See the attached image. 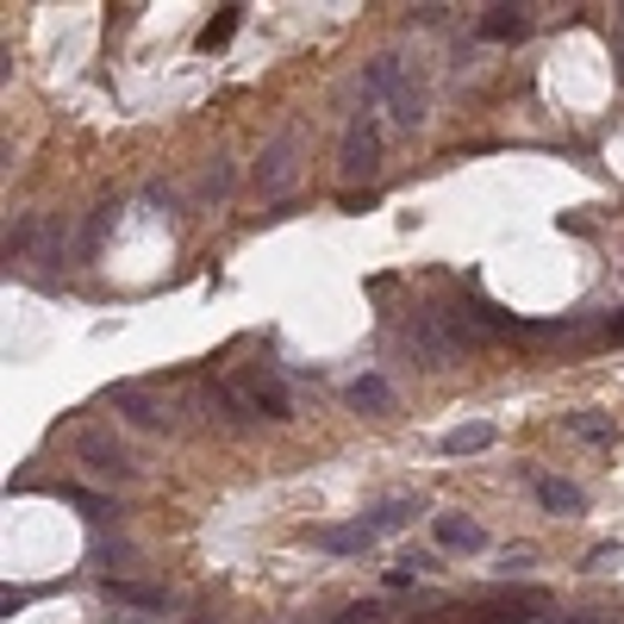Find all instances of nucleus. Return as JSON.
Segmentation results:
<instances>
[{
  "label": "nucleus",
  "instance_id": "f257e3e1",
  "mask_svg": "<svg viewBox=\"0 0 624 624\" xmlns=\"http://www.w3.org/2000/svg\"><path fill=\"white\" fill-rule=\"evenodd\" d=\"M362 100H381V107L393 113V125H425L431 113H425V88H419V76L406 69V57H374L369 69H362Z\"/></svg>",
  "mask_w": 624,
  "mask_h": 624
},
{
  "label": "nucleus",
  "instance_id": "f03ea898",
  "mask_svg": "<svg viewBox=\"0 0 624 624\" xmlns=\"http://www.w3.org/2000/svg\"><path fill=\"white\" fill-rule=\"evenodd\" d=\"M400 350H412L419 369H450L468 343H462V331L450 325V312H419L412 325H400Z\"/></svg>",
  "mask_w": 624,
  "mask_h": 624
},
{
  "label": "nucleus",
  "instance_id": "7ed1b4c3",
  "mask_svg": "<svg viewBox=\"0 0 624 624\" xmlns=\"http://www.w3.org/2000/svg\"><path fill=\"white\" fill-rule=\"evenodd\" d=\"M381 169V119L374 113H357L343 125V150H338V175L343 182H369Z\"/></svg>",
  "mask_w": 624,
  "mask_h": 624
},
{
  "label": "nucleus",
  "instance_id": "20e7f679",
  "mask_svg": "<svg viewBox=\"0 0 624 624\" xmlns=\"http://www.w3.org/2000/svg\"><path fill=\"white\" fill-rule=\"evenodd\" d=\"M294 175H300V125H287V131H275V138H269L263 163H256V187L275 201V194H287V187H294Z\"/></svg>",
  "mask_w": 624,
  "mask_h": 624
},
{
  "label": "nucleus",
  "instance_id": "39448f33",
  "mask_svg": "<svg viewBox=\"0 0 624 624\" xmlns=\"http://www.w3.org/2000/svg\"><path fill=\"white\" fill-rule=\"evenodd\" d=\"M76 456H81L88 475H100V481H138V462H131L125 443H119V437H107V431H81L76 437Z\"/></svg>",
  "mask_w": 624,
  "mask_h": 624
},
{
  "label": "nucleus",
  "instance_id": "423d86ee",
  "mask_svg": "<svg viewBox=\"0 0 624 624\" xmlns=\"http://www.w3.org/2000/svg\"><path fill=\"white\" fill-rule=\"evenodd\" d=\"M107 406H119L131 425H144V431H169L175 425V412H169V400H156L150 388H138V381H119V388L107 393Z\"/></svg>",
  "mask_w": 624,
  "mask_h": 624
},
{
  "label": "nucleus",
  "instance_id": "0eeeda50",
  "mask_svg": "<svg viewBox=\"0 0 624 624\" xmlns=\"http://www.w3.org/2000/svg\"><path fill=\"white\" fill-rule=\"evenodd\" d=\"M312 544L325 549V556H362V549H374L381 537L369 530V518H357V525H319L312 530Z\"/></svg>",
  "mask_w": 624,
  "mask_h": 624
},
{
  "label": "nucleus",
  "instance_id": "6e6552de",
  "mask_svg": "<svg viewBox=\"0 0 624 624\" xmlns=\"http://www.w3.org/2000/svg\"><path fill=\"white\" fill-rule=\"evenodd\" d=\"M431 530H437V544H443V549H462V556L487 549V530L475 525V518H462V513H437Z\"/></svg>",
  "mask_w": 624,
  "mask_h": 624
},
{
  "label": "nucleus",
  "instance_id": "1a4fd4ad",
  "mask_svg": "<svg viewBox=\"0 0 624 624\" xmlns=\"http://www.w3.org/2000/svg\"><path fill=\"white\" fill-rule=\"evenodd\" d=\"M530 494H537L544 513H581V506H587V494H581L575 481H562V475H530Z\"/></svg>",
  "mask_w": 624,
  "mask_h": 624
},
{
  "label": "nucleus",
  "instance_id": "9d476101",
  "mask_svg": "<svg viewBox=\"0 0 624 624\" xmlns=\"http://www.w3.org/2000/svg\"><path fill=\"white\" fill-rule=\"evenodd\" d=\"M107 599L113 606H138V612H169V587H150V581H113L107 575Z\"/></svg>",
  "mask_w": 624,
  "mask_h": 624
},
{
  "label": "nucleus",
  "instance_id": "9b49d317",
  "mask_svg": "<svg viewBox=\"0 0 624 624\" xmlns=\"http://www.w3.org/2000/svg\"><path fill=\"white\" fill-rule=\"evenodd\" d=\"M525 31H530L525 7H487V13H481V38H487V45H518Z\"/></svg>",
  "mask_w": 624,
  "mask_h": 624
},
{
  "label": "nucleus",
  "instance_id": "f8f14e48",
  "mask_svg": "<svg viewBox=\"0 0 624 624\" xmlns=\"http://www.w3.org/2000/svg\"><path fill=\"white\" fill-rule=\"evenodd\" d=\"M343 400L357 406V412H388V406H393V381H388V374H357V381L343 388Z\"/></svg>",
  "mask_w": 624,
  "mask_h": 624
},
{
  "label": "nucleus",
  "instance_id": "ddd939ff",
  "mask_svg": "<svg viewBox=\"0 0 624 624\" xmlns=\"http://www.w3.org/2000/svg\"><path fill=\"white\" fill-rule=\"evenodd\" d=\"M494 437H499L494 425L475 419V425H456V431H443V443H437V450H443V456H475V450H487Z\"/></svg>",
  "mask_w": 624,
  "mask_h": 624
},
{
  "label": "nucleus",
  "instance_id": "4468645a",
  "mask_svg": "<svg viewBox=\"0 0 624 624\" xmlns=\"http://www.w3.org/2000/svg\"><path fill=\"white\" fill-rule=\"evenodd\" d=\"M568 431H575L581 443H599V450H612V443H618V425H612L606 412H568Z\"/></svg>",
  "mask_w": 624,
  "mask_h": 624
},
{
  "label": "nucleus",
  "instance_id": "2eb2a0df",
  "mask_svg": "<svg viewBox=\"0 0 624 624\" xmlns=\"http://www.w3.org/2000/svg\"><path fill=\"white\" fill-rule=\"evenodd\" d=\"M412 513H419L412 499H381V506L369 513V530H374V537H393L400 525H412Z\"/></svg>",
  "mask_w": 624,
  "mask_h": 624
},
{
  "label": "nucleus",
  "instance_id": "dca6fc26",
  "mask_svg": "<svg viewBox=\"0 0 624 624\" xmlns=\"http://www.w3.org/2000/svg\"><path fill=\"white\" fill-rule=\"evenodd\" d=\"M237 19H244V7H218V13L201 26V50H225V45H232Z\"/></svg>",
  "mask_w": 624,
  "mask_h": 624
},
{
  "label": "nucleus",
  "instance_id": "f3484780",
  "mask_svg": "<svg viewBox=\"0 0 624 624\" xmlns=\"http://www.w3.org/2000/svg\"><path fill=\"white\" fill-rule=\"evenodd\" d=\"M225 194H232V163L213 156V163L201 169V201H225Z\"/></svg>",
  "mask_w": 624,
  "mask_h": 624
},
{
  "label": "nucleus",
  "instance_id": "a211bd4d",
  "mask_svg": "<svg viewBox=\"0 0 624 624\" xmlns=\"http://www.w3.org/2000/svg\"><path fill=\"white\" fill-rule=\"evenodd\" d=\"M62 499H69V506H76L81 518H113V499L88 494V487H62Z\"/></svg>",
  "mask_w": 624,
  "mask_h": 624
},
{
  "label": "nucleus",
  "instance_id": "6ab92c4d",
  "mask_svg": "<svg viewBox=\"0 0 624 624\" xmlns=\"http://www.w3.org/2000/svg\"><path fill=\"white\" fill-rule=\"evenodd\" d=\"M331 624H388V606H381V599H357V606H343Z\"/></svg>",
  "mask_w": 624,
  "mask_h": 624
},
{
  "label": "nucleus",
  "instance_id": "aec40b11",
  "mask_svg": "<svg viewBox=\"0 0 624 624\" xmlns=\"http://www.w3.org/2000/svg\"><path fill=\"white\" fill-rule=\"evenodd\" d=\"M26 599H31L26 587H0V612H7V618H13V612H26Z\"/></svg>",
  "mask_w": 624,
  "mask_h": 624
},
{
  "label": "nucleus",
  "instance_id": "412c9836",
  "mask_svg": "<svg viewBox=\"0 0 624 624\" xmlns=\"http://www.w3.org/2000/svg\"><path fill=\"white\" fill-rule=\"evenodd\" d=\"M94 556H100V562H107V568H113V562H125V556H131V544H100V549H94Z\"/></svg>",
  "mask_w": 624,
  "mask_h": 624
},
{
  "label": "nucleus",
  "instance_id": "4be33fe9",
  "mask_svg": "<svg viewBox=\"0 0 624 624\" xmlns=\"http://www.w3.org/2000/svg\"><path fill=\"white\" fill-rule=\"evenodd\" d=\"M606 338H612V343L624 338V312H618V319H612V325H606Z\"/></svg>",
  "mask_w": 624,
  "mask_h": 624
},
{
  "label": "nucleus",
  "instance_id": "5701e85b",
  "mask_svg": "<svg viewBox=\"0 0 624 624\" xmlns=\"http://www.w3.org/2000/svg\"><path fill=\"white\" fill-rule=\"evenodd\" d=\"M201 624H213V618H201Z\"/></svg>",
  "mask_w": 624,
  "mask_h": 624
}]
</instances>
